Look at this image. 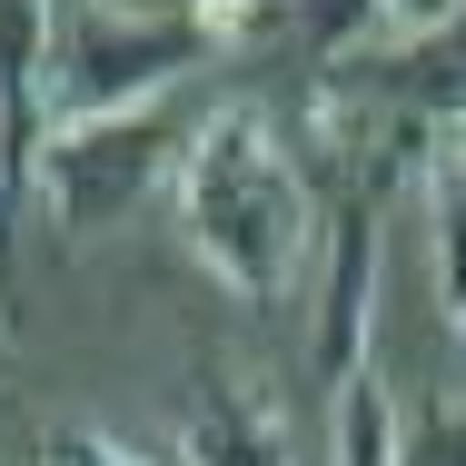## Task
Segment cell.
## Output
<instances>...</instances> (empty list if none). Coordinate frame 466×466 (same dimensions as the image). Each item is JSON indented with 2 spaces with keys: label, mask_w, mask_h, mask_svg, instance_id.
<instances>
[{
  "label": "cell",
  "mask_w": 466,
  "mask_h": 466,
  "mask_svg": "<svg viewBox=\"0 0 466 466\" xmlns=\"http://www.w3.org/2000/svg\"><path fill=\"white\" fill-rule=\"evenodd\" d=\"M169 179H179L188 258L228 288V298L279 308L288 288H298L308 218H318L308 169H298V149L279 139V119H268L258 99H228V109H218V119L179 149V169H169Z\"/></svg>",
  "instance_id": "obj_1"
},
{
  "label": "cell",
  "mask_w": 466,
  "mask_h": 466,
  "mask_svg": "<svg viewBox=\"0 0 466 466\" xmlns=\"http://www.w3.org/2000/svg\"><path fill=\"white\" fill-rule=\"evenodd\" d=\"M188 60H208V30H198V20H99V10H60V30H50V129L149 109Z\"/></svg>",
  "instance_id": "obj_2"
},
{
  "label": "cell",
  "mask_w": 466,
  "mask_h": 466,
  "mask_svg": "<svg viewBox=\"0 0 466 466\" xmlns=\"http://www.w3.org/2000/svg\"><path fill=\"white\" fill-rule=\"evenodd\" d=\"M179 129H169V109L149 99V109H119V119H80V129H50V149H40V188H50V228L80 248L99 228H119L149 188L179 169Z\"/></svg>",
  "instance_id": "obj_3"
},
{
  "label": "cell",
  "mask_w": 466,
  "mask_h": 466,
  "mask_svg": "<svg viewBox=\"0 0 466 466\" xmlns=\"http://www.w3.org/2000/svg\"><path fill=\"white\" fill-rule=\"evenodd\" d=\"M50 30L60 0H0V288H10V228L50 149Z\"/></svg>",
  "instance_id": "obj_4"
},
{
  "label": "cell",
  "mask_w": 466,
  "mask_h": 466,
  "mask_svg": "<svg viewBox=\"0 0 466 466\" xmlns=\"http://www.w3.org/2000/svg\"><path fill=\"white\" fill-rule=\"evenodd\" d=\"M188 466H298L288 457V427L248 397V387H198V407H188V437H179Z\"/></svg>",
  "instance_id": "obj_5"
},
{
  "label": "cell",
  "mask_w": 466,
  "mask_h": 466,
  "mask_svg": "<svg viewBox=\"0 0 466 466\" xmlns=\"http://www.w3.org/2000/svg\"><path fill=\"white\" fill-rule=\"evenodd\" d=\"M377 90L397 99L407 119H427V129H466V10L447 20V30L407 40V50L377 70Z\"/></svg>",
  "instance_id": "obj_6"
},
{
  "label": "cell",
  "mask_w": 466,
  "mask_h": 466,
  "mask_svg": "<svg viewBox=\"0 0 466 466\" xmlns=\"http://www.w3.org/2000/svg\"><path fill=\"white\" fill-rule=\"evenodd\" d=\"M407 457V437H397V397H387V377L358 368L338 387V466H397Z\"/></svg>",
  "instance_id": "obj_7"
},
{
  "label": "cell",
  "mask_w": 466,
  "mask_h": 466,
  "mask_svg": "<svg viewBox=\"0 0 466 466\" xmlns=\"http://www.w3.org/2000/svg\"><path fill=\"white\" fill-rule=\"evenodd\" d=\"M377 0H288V30H298V50L308 60H338L348 40H368Z\"/></svg>",
  "instance_id": "obj_8"
},
{
  "label": "cell",
  "mask_w": 466,
  "mask_h": 466,
  "mask_svg": "<svg viewBox=\"0 0 466 466\" xmlns=\"http://www.w3.org/2000/svg\"><path fill=\"white\" fill-rule=\"evenodd\" d=\"M188 20L208 30V50H228V40L268 30V20H279V0H188Z\"/></svg>",
  "instance_id": "obj_9"
},
{
  "label": "cell",
  "mask_w": 466,
  "mask_h": 466,
  "mask_svg": "<svg viewBox=\"0 0 466 466\" xmlns=\"http://www.w3.org/2000/svg\"><path fill=\"white\" fill-rule=\"evenodd\" d=\"M466 0H377V20L397 30V40H427V30H447Z\"/></svg>",
  "instance_id": "obj_10"
},
{
  "label": "cell",
  "mask_w": 466,
  "mask_h": 466,
  "mask_svg": "<svg viewBox=\"0 0 466 466\" xmlns=\"http://www.w3.org/2000/svg\"><path fill=\"white\" fill-rule=\"evenodd\" d=\"M60 10H99V0H60Z\"/></svg>",
  "instance_id": "obj_11"
}]
</instances>
